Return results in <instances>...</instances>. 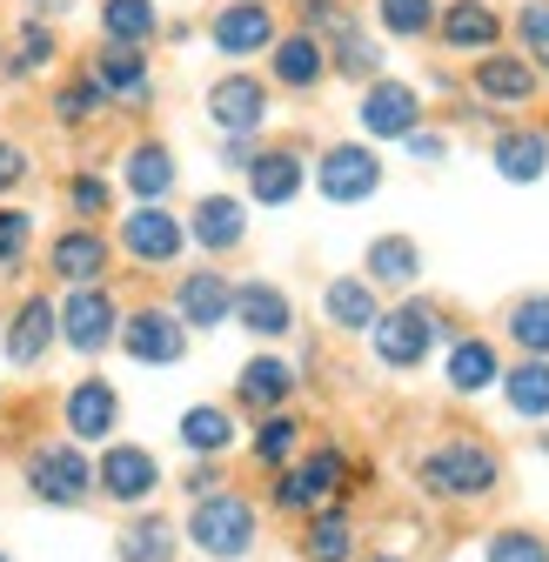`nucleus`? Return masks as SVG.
Returning <instances> with one entry per match:
<instances>
[{"instance_id": "f257e3e1", "label": "nucleus", "mask_w": 549, "mask_h": 562, "mask_svg": "<svg viewBox=\"0 0 549 562\" xmlns=\"http://www.w3.org/2000/svg\"><path fill=\"white\" fill-rule=\"evenodd\" d=\"M503 482V462L483 449V442H442L423 456V488L429 496H449V503H475Z\"/></svg>"}, {"instance_id": "f03ea898", "label": "nucleus", "mask_w": 549, "mask_h": 562, "mask_svg": "<svg viewBox=\"0 0 549 562\" xmlns=\"http://www.w3.org/2000/svg\"><path fill=\"white\" fill-rule=\"evenodd\" d=\"M27 488L47 509H81L94 496V462L81 456V442H47L27 456Z\"/></svg>"}, {"instance_id": "7ed1b4c3", "label": "nucleus", "mask_w": 549, "mask_h": 562, "mask_svg": "<svg viewBox=\"0 0 549 562\" xmlns=\"http://www.w3.org/2000/svg\"><path fill=\"white\" fill-rule=\"evenodd\" d=\"M188 542L215 562H235V555L255 549V509L242 496H201L194 516H188Z\"/></svg>"}, {"instance_id": "20e7f679", "label": "nucleus", "mask_w": 549, "mask_h": 562, "mask_svg": "<svg viewBox=\"0 0 549 562\" xmlns=\"http://www.w3.org/2000/svg\"><path fill=\"white\" fill-rule=\"evenodd\" d=\"M376 356L389 362V369H416L429 348H436V335H442V315L429 308V302H402V308H389V315H376Z\"/></svg>"}, {"instance_id": "39448f33", "label": "nucleus", "mask_w": 549, "mask_h": 562, "mask_svg": "<svg viewBox=\"0 0 549 562\" xmlns=\"http://www.w3.org/2000/svg\"><path fill=\"white\" fill-rule=\"evenodd\" d=\"M315 188L328 194V201H369L376 188H382V161H376V148H362V140H335V148L315 161Z\"/></svg>"}, {"instance_id": "423d86ee", "label": "nucleus", "mask_w": 549, "mask_h": 562, "mask_svg": "<svg viewBox=\"0 0 549 562\" xmlns=\"http://www.w3.org/2000/svg\"><path fill=\"white\" fill-rule=\"evenodd\" d=\"M209 41H215V54H228V60L268 54V47H274V14H268V0H228V8H215Z\"/></svg>"}, {"instance_id": "0eeeda50", "label": "nucleus", "mask_w": 549, "mask_h": 562, "mask_svg": "<svg viewBox=\"0 0 549 562\" xmlns=\"http://www.w3.org/2000/svg\"><path fill=\"white\" fill-rule=\"evenodd\" d=\"M134 362H155V369H168V362H181L188 356V328L175 322V308H134L127 322H121V335H114Z\"/></svg>"}, {"instance_id": "6e6552de", "label": "nucleus", "mask_w": 549, "mask_h": 562, "mask_svg": "<svg viewBox=\"0 0 549 562\" xmlns=\"http://www.w3.org/2000/svg\"><path fill=\"white\" fill-rule=\"evenodd\" d=\"M356 114H362L369 140H408L416 121H423V94L408 88V81H369V94H362Z\"/></svg>"}, {"instance_id": "1a4fd4ad", "label": "nucleus", "mask_w": 549, "mask_h": 562, "mask_svg": "<svg viewBox=\"0 0 549 562\" xmlns=\"http://www.w3.org/2000/svg\"><path fill=\"white\" fill-rule=\"evenodd\" d=\"M60 335H67V348H81V356H101V348L121 335V315H114V302H108V289H75L60 308Z\"/></svg>"}, {"instance_id": "9d476101", "label": "nucleus", "mask_w": 549, "mask_h": 562, "mask_svg": "<svg viewBox=\"0 0 549 562\" xmlns=\"http://www.w3.org/2000/svg\"><path fill=\"white\" fill-rule=\"evenodd\" d=\"M175 322L181 328H222V322H235V281L222 268H194L175 289Z\"/></svg>"}, {"instance_id": "9b49d317", "label": "nucleus", "mask_w": 549, "mask_h": 562, "mask_svg": "<svg viewBox=\"0 0 549 562\" xmlns=\"http://www.w3.org/2000/svg\"><path fill=\"white\" fill-rule=\"evenodd\" d=\"M121 248L134 261H148V268H168L188 248V228L168 215V207H134V215H121Z\"/></svg>"}, {"instance_id": "f8f14e48", "label": "nucleus", "mask_w": 549, "mask_h": 562, "mask_svg": "<svg viewBox=\"0 0 549 562\" xmlns=\"http://www.w3.org/2000/svg\"><path fill=\"white\" fill-rule=\"evenodd\" d=\"M209 121L235 140V134H261V121H268V88L255 81V75H222L215 88H209Z\"/></svg>"}, {"instance_id": "ddd939ff", "label": "nucleus", "mask_w": 549, "mask_h": 562, "mask_svg": "<svg viewBox=\"0 0 549 562\" xmlns=\"http://www.w3.org/2000/svg\"><path fill=\"white\" fill-rule=\"evenodd\" d=\"M94 482L108 488L114 503H148L155 488H161V462L148 456V449H134V442H114L108 456H101V469H94Z\"/></svg>"}, {"instance_id": "4468645a", "label": "nucleus", "mask_w": 549, "mask_h": 562, "mask_svg": "<svg viewBox=\"0 0 549 562\" xmlns=\"http://www.w3.org/2000/svg\"><path fill=\"white\" fill-rule=\"evenodd\" d=\"M436 34L456 47V54H490L503 41V14L490 8V0H449V8L436 14Z\"/></svg>"}, {"instance_id": "2eb2a0df", "label": "nucleus", "mask_w": 549, "mask_h": 562, "mask_svg": "<svg viewBox=\"0 0 549 562\" xmlns=\"http://www.w3.org/2000/svg\"><path fill=\"white\" fill-rule=\"evenodd\" d=\"M341 488V456L335 449H315V456H302L282 482H274V503L282 509H315V503H328Z\"/></svg>"}, {"instance_id": "dca6fc26", "label": "nucleus", "mask_w": 549, "mask_h": 562, "mask_svg": "<svg viewBox=\"0 0 549 562\" xmlns=\"http://www.w3.org/2000/svg\"><path fill=\"white\" fill-rule=\"evenodd\" d=\"M88 81H94L108 101H148V88H155V75H148V54H142V47H114V41L94 54Z\"/></svg>"}, {"instance_id": "f3484780", "label": "nucleus", "mask_w": 549, "mask_h": 562, "mask_svg": "<svg viewBox=\"0 0 549 562\" xmlns=\"http://www.w3.org/2000/svg\"><path fill=\"white\" fill-rule=\"evenodd\" d=\"M47 261H54L60 281H75V289H101V274H108V235L101 228H67L47 248Z\"/></svg>"}, {"instance_id": "a211bd4d", "label": "nucleus", "mask_w": 549, "mask_h": 562, "mask_svg": "<svg viewBox=\"0 0 549 562\" xmlns=\"http://www.w3.org/2000/svg\"><path fill=\"white\" fill-rule=\"evenodd\" d=\"M188 235L209 248V255H228L248 241V215H242V201L235 194H201L194 201V215H188Z\"/></svg>"}, {"instance_id": "6ab92c4d", "label": "nucleus", "mask_w": 549, "mask_h": 562, "mask_svg": "<svg viewBox=\"0 0 549 562\" xmlns=\"http://www.w3.org/2000/svg\"><path fill=\"white\" fill-rule=\"evenodd\" d=\"M114 422H121V395H114L101 375H88V382L67 389V429H75V442L114 436Z\"/></svg>"}, {"instance_id": "aec40b11", "label": "nucleus", "mask_w": 549, "mask_h": 562, "mask_svg": "<svg viewBox=\"0 0 549 562\" xmlns=\"http://www.w3.org/2000/svg\"><path fill=\"white\" fill-rule=\"evenodd\" d=\"M54 335H60L54 302H47V295H27V302L14 308V322H8V362H14V369H34V362L47 356Z\"/></svg>"}, {"instance_id": "412c9836", "label": "nucleus", "mask_w": 549, "mask_h": 562, "mask_svg": "<svg viewBox=\"0 0 549 562\" xmlns=\"http://www.w3.org/2000/svg\"><path fill=\"white\" fill-rule=\"evenodd\" d=\"M268 67H274V81H282V88L309 94V88L328 75V47H322L315 34H274V47H268Z\"/></svg>"}, {"instance_id": "4be33fe9", "label": "nucleus", "mask_w": 549, "mask_h": 562, "mask_svg": "<svg viewBox=\"0 0 549 562\" xmlns=\"http://www.w3.org/2000/svg\"><path fill=\"white\" fill-rule=\"evenodd\" d=\"M248 194H255L261 207H289V201L302 194V155H295V148H261V155L248 161Z\"/></svg>"}, {"instance_id": "5701e85b", "label": "nucleus", "mask_w": 549, "mask_h": 562, "mask_svg": "<svg viewBox=\"0 0 549 562\" xmlns=\"http://www.w3.org/2000/svg\"><path fill=\"white\" fill-rule=\"evenodd\" d=\"M475 94L496 101V108H523L536 94V67L523 54H483L475 60Z\"/></svg>"}, {"instance_id": "b1692460", "label": "nucleus", "mask_w": 549, "mask_h": 562, "mask_svg": "<svg viewBox=\"0 0 549 562\" xmlns=\"http://www.w3.org/2000/svg\"><path fill=\"white\" fill-rule=\"evenodd\" d=\"M362 268H369L362 274L369 289H408V281L423 274V248L408 241V235H376L369 255H362Z\"/></svg>"}, {"instance_id": "393cba45", "label": "nucleus", "mask_w": 549, "mask_h": 562, "mask_svg": "<svg viewBox=\"0 0 549 562\" xmlns=\"http://www.w3.org/2000/svg\"><path fill=\"white\" fill-rule=\"evenodd\" d=\"M235 322L255 335H289L295 328V302L274 289V281H242L235 289Z\"/></svg>"}, {"instance_id": "a878e982", "label": "nucleus", "mask_w": 549, "mask_h": 562, "mask_svg": "<svg viewBox=\"0 0 549 562\" xmlns=\"http://www.w3.org/2000/svg\"><path fill=\"white\" fill-rule=\"evenodd\" d=\"M121 175H127V194L142 207H161V194L175 188V155L161 148V140H142V148H127Z\"/></svg>"}, {"instance_id": "bb28decb", "label": "nucleus", "mask_w": 549, "mask_h": 562, "mask_svg": "<svg viewBox=\"0 0 549 562\" xmlns=\"http://www.w3.org/2000/svg\"><path fill=\"white\" fill-rule=\"evenodd\" d=\"M496 175L503 181H542L549 175V134L542 127H509L496 140Z\"/></svg>"}, {"instance_id": "cd10ccee", "label": "nucleus", "mask_w": 549, "mask_h": 562, "mask_svg": "<svg viewBox=\"0 0 549 562\" xmlns=\"http://www.w3.org/2000/svg\"><path fill=\"white\" fill-rule=\"evenodd\" d=\"M490 382H503L496 348H490L483 335H462V341L449 348V389H456V395H483Z\"/></svg>"}, {"instance_id": "c85d7f7f", "label": "nucleus", "mask_w": 549, "mask_h": 562, "mask_svg": "<svg viewBox=\"0 0 549 562\" xmlns=\"http://www.w3.org/2000/svg\"><path fill=\"white\" fill-rule=\"evenodd\" d=\"M101 34L114 47H148L161 34V8L155 0H101Z\"/></svg>"}, {"instance_id": "c756f323", "label": "nucleus", "mask_w": 549, "mask_h": 562, "mask_svg": "<svg viewBox=\"0 0 549 562\" xmlns=\"http://www.w3.org/2000/svg\"><path fill=\"white\" fill-rule=\"evenodd\" d=\"M322 315L335 322V328H376V289H369V281L362 274H335L328 281V289H322Z\"/></svg>"}, {"instance_id": "7c9ffc66", "label": "nucleus", "mask_w": 549, "mask_h": 562, "mask_svg": "<svg viewBox=\"0 0 549 562\" xmlns=\"http://www.w3.org/2000/svg\"><path fill=\"white\" fill-rule=\"evenodd\" d=\"M235 389H242L248 408H282V402L295 395V369H289V362H274V356H255V362L242 369Z\"/></svg>"}, {"instance_id": "2f4dec72", "label": "nucleus", "mask_w": 549, "mask_h": 562, "mask_svg": "<svg viewBox=\"0 0 549 562\" xmlns=\"http://www.w3.org/2000/svg\"><path fill=\"white\" fill-rule=\"evenodd\" d=\"M228 442H235V422H228V408L201 402V408H188V415H181V449H194V456H222Z\"/></svg>"}, {"instance_id": "473e14b6", "label": "nucleus", "mask_w": 549, "mask_h": 562, "mask_svg": "<svg viewBox=\"0 0 549 562\" xmlns=\"http://www.w3.org/2000/svg\"><path fill=\"white\" fill-rule=\"evenodd\" d=\"M503 395H509V408L516 415H549V362H536V356H523L509 375H503Z\"/></svg>"}, {"instance_id": "72a5a7b5", "label": "nucleus", "mask_w": 549, "mask_h": 562, "mask_svg": "<svg viewBox=\"0 0 549 562\" xmlns=\"http://www.w3.org/2000/svg\"><path fill=\"white\" fill-rule=\"evenodd\" d=\"M309 562H349V549H356V529H349V509H322L315 522H309Z\"/></svg>"}, {"instance_id": "f704fd0d", "label": "nucleus", "mask_w": 549, "mask_h": 562, "mask_svg": "<svg viewBox=\"0 0 549 562\" xmlns=\"http://www.w3.org/2000/svg\"><path fill=\"white\" fill-rule=\"evenodd\" d=\"M175 555V529L161 516H142L121 529V562H168Z\"/></svg>"}, {"instance_id": "c9c22d12", "label": "nucleus", "mask_w": 549, "mask_h": 562, "mask_svg": "<svg viewBox=\"0 0 549 562\" xmlns=\"http://www.w3.org/2000/svg\"><path fill=\"white\" fill-rule=\"evenodd\" d=\"M509 335L523 341V356L549 362V295H523V302L509 308Z\"/></svg>"}, {"instance_id": "e433bc0d", "label": "nucleus", "mask_w": 549, "mask_h": 562, "mask_svg": "<svg viewBox=\"0 0 549 562\" xmlns=\"http://www.w3.org/2000/svg\"><path fill=\"white\" fill-rule=\"evenodd\" d=\"M376 14L395 41H423L436 27V0H376Z\"/></svg>"}, {"instance_id": "4c0bfd02", "label": "nucleus", "mask_w": 549, "mask_h": 562, "mask_svg": "<svg viewBox=\"0 0 549 562\" xmlns=\"http://www.w3.org/2000/svg\"><path fill=\"white\" fill-rule=\"evenodd\" d=\"M328 67H335V75H349V81H376L382 75V47L349 27V34H335V60Z\"/></svg>"}, {"instance_id": "58836bf2", "label": "nucleus", "mask_w": 549, "mask_h": 562, "mask_svg": "<svg viewBox=\"0 0 549 562\" xmlns=\"http://www.w3.org/2000/svg\"><path fill=\"white\" fill-rule=\"evenodd\" d=\"M27 241H34V215L27 207H0V274L27 268Z\"/></svg>"}, {"instance_id": "ea45409f", "label": "nucleus", "mask_w": 549, "mask_h": 562, "mask_svg": "<svg viewBox=\"0 0 549 562\" xmlns=\"http://www.w3.org/2000/svg\"><path fill=\"white\" fill-rule=\"evenodd\" d=\"M101 108H108V94H101L88 75H81V81H67V88L54 94V121H60V127H81V121H94Z\"/></svg>"}, {"instance_id": "a19ab883", "label": "nucleus", "mask_w": 549, "mask_h": 562, "mask_svg": "<svg viewBox=\"0 0 549 562\" xmlns=\"http://www.w3.org/2000/svg\"><path fill=\"white\" fill-rule=\"evenodd\" d=\"M516 34H523V47L536 54V75L549 81V0H523V14H516Z\"/></svg>"}, {"instance_id": "79ce46f5", "label": "nucleus", "mask_w": 549, "mask_h": 562, "mask_svg": "<svg viewBox=\"0 0 549 562\" xmlns=\"http://www.w3.org/2000/svg\"><path fill=\"white\" fill-rule=\"evenodd\" d=\"M47 60H54V34H47V21L21 27V47H14V60H8V75H14V81H27V75H41Z\"/></svg>"}, {"instance_id": "37998d69", "label": "nucleus", "mask_w": 549, "mask_h": 562, "mask_svg": "<svg viewBox=\"0 0 549 562\" xmlns=\"http://www.w3.org/2000/svg\"><path fill=\"white\" fill-rule=\"evenodd\" d=\"M295 436H302V429H295V422H289V415H268V422H261V429H255V456H261L268 469H282V462L295 456Z\"/></svg>"}, {"instance_id": "c03bdc74", "label": "nucleus", "mask_w": 549, "mask_h": 562, "mask_svg": "<svg viewBox=\"0 0 549 562\" xmlns=\"http://www.w3.org/2000/svg\"><path fill=\"white\" fill-rule=\"evenodd\" d=\"M490 562H549V542L529 529H503V536H490Z\"/></svg>"}, {"instance_id": "a18cd8bd", "label": "nucleus", "mask_w": 549, "mask_h": 562, "mask_svg": "<svg viewBox=\"0 0 549 562\" xmlns=\"http://www.w3.org/2000/svg\"><path fill=\"white\" fill-rule=\"evenodd\" d=\"M67 201H75L81 228H94V215H108V181L101 175H75V181H67Z\"/></svg>"}, {"instance_id": "49530a36", "label": "nucleus", "mask_w": 549, "mask_h": 562, "mask_svg": "<svg viewBox=\"0 0 549 562\" xmlns=\"http://www.w3.org/2000/svg\"><path fill=\"white\" fill-rule=\"evenodd\" d=\"M27 181V148H14V140H0V194H14Z\"/></svg>"}, {"instance_id": "de8ad7c7", "label": "nucleus", "mask_w": 549, "mask_h": 562, "mask_svg": "<svg viewBox=\"0 0 549 562\" xmlns=\"http://www.w3.org/2000/svg\"><path fill=\"white\" fill-rule=\"evenodd\" d=\"M255 155H261V148H255V134H235L228 148H222V168H248Z\"/></svg>"}, {"instance_id": "09e8293b", "label": "nucleus", "mask_w": 549, "mask_h": 562, "mask_svg": "<svg viewBox=\"0 0 549 562\" xmlns=\"http://www.w3.org/2000/svg\"><path fill=\"white\" fill-rule=\"evenodd\" d=\"M402 148H408V155H416V161H442V134H423V127H416V134H408V140H402Z\"/></svg>"}, {"instance_id": "8fccbe9b", "label": "nucleus", "mask_w": 549, "mask_h": 562, "mask_svg": "<svg viewBox=\"0 0 549 562\" xmlns=\"http://www.w3.org/2000/svg\"><path fill=\"white\" fill-rule=\"evenodd\" d=\"M369 562H402V555H369Z\"/></svg>"}, {"instance_id": "3c124183", "label": "nucleus", "mask_w": 549, "mask_h": 562, "mask_svg": "<svg viewBox=\"0 0 549 562\" xmlns=\"http://www.w3.org/2000/svg\"><path fill=\"white\" fill-rule=\"evenodd\" d=\"M302 8H322V0H302Z\"/></svg>"}, {"instance_id": "603ef678", "label": "nucleus", "mask_w": 549, "mask_h": 562, "mask_svg": "<svg viewBox=\"0 0 549 562\" xmlns=\"http://www.w3.org/2000/svg\"><path fill=\"white\" fill-rule=\"evenodd\" d=\"M0 562H8V555H0Z\"/></svg>"}]
</instances>
